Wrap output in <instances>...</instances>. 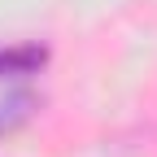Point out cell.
I'll return each instance as SVG.
<instances>
[{
  "mask_svg": "<svg viewBox=\"0 0 157 157\" xmlns=\"http://www.w3.org/2000/svg\"><path fill=\"white\" fill-rule=\"evenodd\" d=\"M44 66H48V48L44 44L0 48V135L17 131L35 113Z\"/></svg>",
  "mask_w": 157,
  "mask_h": 157,
  "instance_id": "6da1fadb",
  "label": "cell"
}]
</instances>
